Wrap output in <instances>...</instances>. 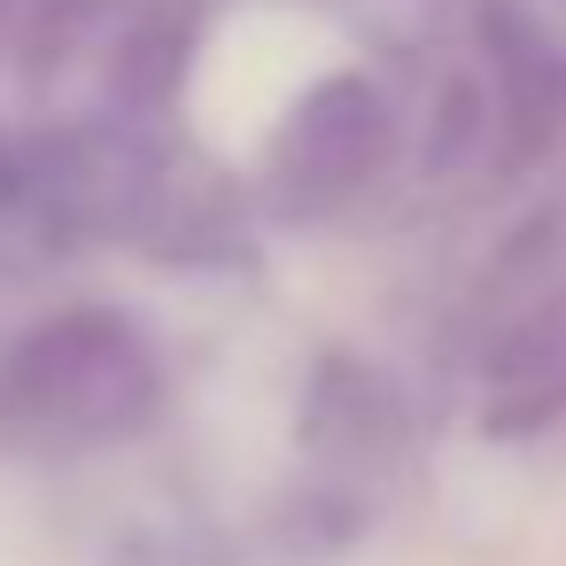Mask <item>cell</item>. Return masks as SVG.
<instances>
[{"mask_svg":"<svg viewBox=\"0 0 566 566\" xmlns=\"http://www.w3.org/2000/svg\"><path fill=\"white\" fill-rule=\"evenodd\" d=\"M156 411V365L125 326H40L0 373V450L78 458L140 434Z\"/></svg>","mask_w":566,"mask_h":566,"instance_id":"6da1fadb","label":"cell"}]
</instances>
